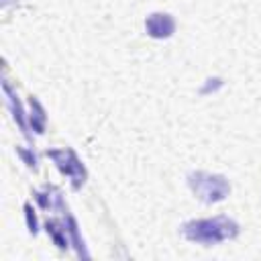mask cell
Masks as SVG:
<instances>
[{"label":"cell","mask_w":261,"mask_h":261,"mask_svg":"<svg viewBox=\"0 0 261 261\" xmlns=\"http://www.w3.org/2000/svg\"><path fill=\"white\" fill-rule=\"evenodd\" d=\"M145 27H147V33L155 39H163V37H169L175 29V22L169 14H163V12H155L151 14L147 20H145Z\"/></svg>","instance_id":"obj_3"},{"label":"cell","mask_w":261,"mask_h":261,"mask_svg":"<svg viewBox=\"0 0 261 261\" xmlns=\"http://www.w3.org/2000/svg\"><path fill=\"white\" fill-rule=\"evenodd\" d=\"M239 232L237 222H232L226 216H216V218H204V220H192L184 226V234L190 241L214 245L226 239H232Z\"/></svg>","instance_id":"obj_1"},{"label":"cell","mask_w":261,"mask_h":261,"mask_svg":"<svg viewBox=\"0 0 261 261\" xmlns=\"http://www.w3.org/2000/svg\"><path fill=\"white\" fill-rule=\"evenodd\" d=\"M190 188L204 202H218L228 194L226 179L220 177V175H210V173H194V175H190Z\"/></svg>","instance_id":"obj_2"}]
</instances>
